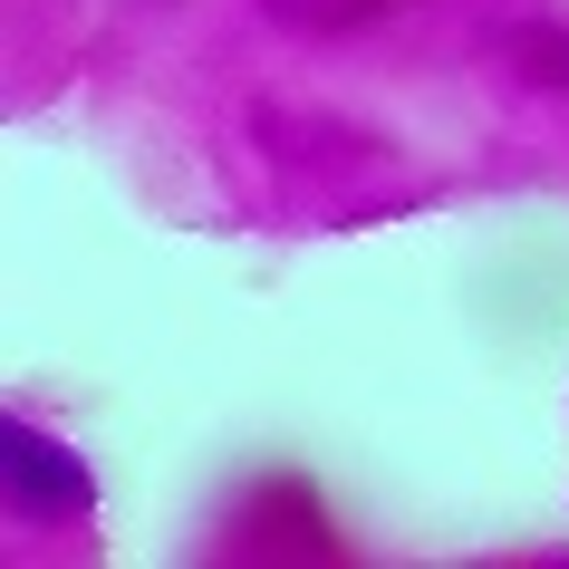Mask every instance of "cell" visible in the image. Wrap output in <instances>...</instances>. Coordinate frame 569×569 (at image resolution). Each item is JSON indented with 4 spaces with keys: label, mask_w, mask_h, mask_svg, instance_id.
I'll use <instances>...</instances> for the list:
<instances>
[{
    "label": "cell",
    "mask_w": 569,
    "mask_h": 569,
    "mask_svg": "<svg viewBox=\"0 0 569 569\" xmlns=\"http://www.w3.org/2000/svg\"><path fill=\"white\" fill-rule=\"evenodd\" d=\"M0 492H10L20 521H88L97 511V473L49 425H20V416L0 425Z\"/></svg>",
    "instance_id": "6da1fadb"
},
{
    "label": "cell",
    "mask_w": 569,
    "mask_h": 569,
    "mask_svg": "<svg viewBox=\"0 0 569 569\" xmlns=\"http://www.w3.org/2000/svg\"><path fill=\"white\" fill-rule=\"evenodd\" d=\"M511 59H521V78H531V88H569V30H550V20L511 39Z\"/></svg>",
    "instance_id": "7a4b0ae2"
}]
</instances>
